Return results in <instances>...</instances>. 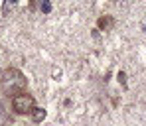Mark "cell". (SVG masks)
Here are the masks:
<instances>
[{
  "instance_id": "6da1fadb",
  "label": "cell",
  "mask_w": 146,
  "mask_h": 126,
  "mask_svg": "<svg viewBox=\"0 0 146 126\" xmlns=\"http://www.w3.org/2000/svg\"><path fill=\"white\" fill-rule=\"evenodd\" d=\"M26 85H28V79H26V75L20 71V69H16V67H8V69L2 71L0 87H2V93H4L6 97H12V99H14L16 95L24 93Z\"/></svg>"
},
{
  "instance_id": "7a4b0ae2",
  "label": "cell",
  "mask_w": 146,
  "mask_h": 126,
  "mask_svg": "<svg viewBox=\"0 0 146 126\" xmlns=\"http://www.w3.org/2000/svg\"><path fill=\"white\" fill-rule=\"evenodd\" d=\"M12 108H14L16 114H32V110L36 108V101H34L32 95H28L24 91V93H20L12 99Z\"/></svg>"
},
{
  "instance_id": "3957f363",
  "label": "cell",
  "mask_w": 146,
  "mask_h": 126,
  "mask_svg": "<svg viewBox=\"0 0 146 126\" xmlns=\"http://www.w3.org/2000/svg\"><path fill=\"white\" fill-rule=\"evenodd\" d=\"M113 24H115L113 16H101V18L97 20L99 30H111V28H113Z\"/></svg>"
},
{
  "instance_id": "277c9868",
  "label": "cell",
  "mask_w": 146,
  "mask_h": 126,
  "mask_svg": "<svg viewBox=\"0 0 146 126\" xmlns=\"http://www.w3.org/2000/svg\"><path fill=\"white\" fill-rule=\"evenodd\" d=\"M44 118H46V110H44V108H38V106H36V108L32 110V120H34V122H42Z\"/></svg>"
},
{
  "instance_id": "5b68a950",
  "label": "cell",
  "mask_w": 146,
  "mask_h": 126,
  "mask_svg": "<svg viewBox=\"0 0 146 126\" xmlns=\"http://www.w3.org/2000/svg\"><path fill=\"white\" fill-rule=\"evenodd\" d=\"M40 10H42L44 14H49V12H51V2H49V0H40Z\"/></svg>"
},
{
  "instance_id": "8992f818",
  "label": "cell",
  "mask_w": 146,
  "mask_h": 126,
  "mask_svg": "<svg viewBox=\"0 0 146 126\" xmlns=\"http://www.w3.org/2000/svg\"><path fill=\"white\" fill-rule=\"evenodd\" d=\"M10 6H16V0H6V2H4V8H2V10L6 12V10H8Z\"/></svg>"
}]
</instances>
